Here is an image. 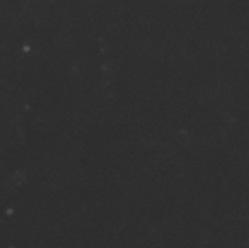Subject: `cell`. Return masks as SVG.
<instances>
[]
</instances>
